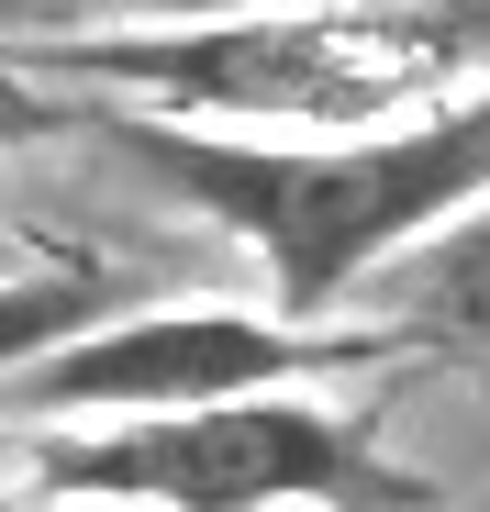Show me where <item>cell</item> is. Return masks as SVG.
Masks as SVG:
<instances>
[{
	"mask_svg": "<svg viewBox=\"0 0 490 512\" xmlns=\"http://www.w3.org/2000/svg\"><path fill=\"white\" fill-rule=\"evenodd\" d=\"M23 78L101 112L245 134V145H357L490 90V0H257L201 23H56L0 45Z\"/></svg>",
	"mask_w": 490,
	"mask_h": 512,
	"instance_id": "6da1fadb",
	"label": "cell"
},
{
	"mask_svg": "<svg viewBox=\"0 0 490 512\" xmlns=\"http://www.w3.org/2000/svg\"><path fill=\"white\" fill-rule=\"evenodd\" d=\"M90 134L145 167V190L223 223L268 279V323H301V334H323V312H346L390 256H413L435 223H457L490 190V90L357 145H245V134H190L101 101H90Z\"/></svg>",
	"mask_w": 490,
	"mask_h": 512,
	"instance_id": "7a4b0ae2",
	"label": "cell"
},
{
	"mask_svg": "<svg viewBox=\"0 0 490 512\" xmlns=\"http://www.w3.org/2000/svg\"><path fill=\"white\" fill-rule=\"evenodd\" d=\"M34 490L101 512H446L424 468L301 390L156 423H67L56 446H34Z\"/></svg>",
	"mask_w": 490,
	"mask_h": 512,
	"instance_id": "3957f363",
	"label": "cell"
},
{
	"mask_svg": "<svg viewBox=\"0 0 490 512\" xmlns=\"http://www.w3.org/2000/svg\"><path fill=\"white\" fill-rule=\"evenodd\" d=\"M390 357L368 323H268V312H123L78 346L0 379V412L23 423H156V412H212V401H268L290 379H335Z\"/></svg>",
	"mask_w": 490,
	"mask_h": 512,
	"instance_id": "277c9868",
	"label": "cell"
},
{
	"mask_svg": "<svg viewBox=\"0 0 490 512\" xmlns=\"http://www.w3.org/2000/svg\"><path fill=\"white\" fill-rule=\"evenodd\" d=\"M368 334L401 357V346H424V357H490V190L435 223L413 256H390L379 268V312Z\"/></svg>",
	"mask_w": 490,
	"mask_h": 512,
	"instance_id": "5b68a950",
	"label": "cell"
},
{
	"mask_svg": "<svg viewBox=\"0 0 490 512\" xmlns=\"http://www.w3.org/2000/svg\"><path fill=\"white\" fill-rule=\"evenodd\" d=\"M123 312H145V268H112V256H45V268L0 279V379H23L34 357L78 346Z\"/></svg>",
	"mask_w": 490,
	"mask_h": 512,
	"instance_id": "8992f818",
	"label": "cell"
},
{
	"mask_svg": "<svg viewBox=\"0 0 490 512\" xmlns=\"http://www.w3.org/2000/svg\"><path fill=\"white\" fill-rule=\"evenodd\" d=\"M56 134H90V101L45 90V78H23L12 56H0V156H23V145H56Z\"/></svg>",
	"mask_w": 490,
	"mask_h": 512,
	"instance_id": "52a82bcc",
	"label": "cell"
},
{
	"mask_svg": "<svg viewBox=\"0 0 490 512\" xmlns=\"http://www.w3.org/2000/svg\"><path fill=\"white\" fill-rule=\"evenodd\" d=\"M23 12V34H56V12H134V23H201V12H245V0H0Z\"/></svg>",
	"mask_w": 490,
	"mask_h": 512,
	"instance_id": "ba28073f",
	"label": "cell"
},
{
	"mask_svg": "<svg viewBox=\"0 0 490 512\" xmlns=\"http://www.w3.org/2000/svg\"><path fill=\"white\" fill-rule=\"evenodd\" d=\"M0 512H101V501H45V490H12Z\"/></svg>",
	"mask_w": 490,
	"mask_h": 512,
	"instance_id": "9c48e42d",
	"label": "cell"
},
{
	"mask_svg": "<svg viewBox=\"0 0 490 512\" xmlns=\"http://www.w3.org/2000/svg\"><path fill=\"white\" fill-rule=\"evenodd\" d=\"M23 268H45V256H23L12 234H0V279H23Z\"/></svg>",
	"mask_w": 490,
	"mask_h": 512,
	"instance_id": "30bf717a",
	"label": "cell"
}]
</instances>
